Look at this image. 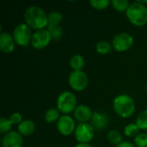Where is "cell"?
Wrapping results in <instances>:
<instances>
[{"mask_svg": "<svg viewBox=\"0 0 147 147\" xmlns=\"http://www.w3.org/2000/svg\"><path fill=\"white\" fill-rule=\"evenodd\" d=\"M25 23L30 28L36 30L45 29L48 25L47 14L40 7L34 5L28 7L24 13Z\"/></svg>", "mask_w": 147, "mask_h": 147, "instance_id": "6da1fadb", "label": "cell"}, {"mask_svg": "<svg viewBox=\"0 0 147 147\" xmlns=\"http://www.w3.org/2000/svg\"><path fill=\"white\" fill-rule=\"evenodd\" d=\"M115 113L124 119L131 117L135 112V102L134 99L127 94L117 96L113 102Z\"/></svg>", "mask_w": 147, "mask_h": 147, "instance_id": "7a4b0ae2", "label": "cell"}, {"mask_svg": "<svg viewBox=\"0 0 147 147\" xmlns=\"http://www.w3.org/2000/svg\"><path fill=\"white\" fill-rule=\"evenodd\" d=\"M126 16L128 21L136 27H142L147 23V7L139 2L130 3Z\"/></svg>", "mask_w": 147, "mask_h": 147, "instance_id": "3957f363", "label": "cell"}, {"mask_svg": "<svg viewBox=\"0 0 147 147\" xmlns=\"http://www.w3.org/2000/svg\"><path fill=\"white\" fill-rule=\"evenodd\" d=\"M77 97L71 91H63L57 98V109L60 113L68 115L77 108Z\"/></svg>", "mask_w": 147, "mask_h": 147, "instance_id": "277c9868", "label": "cell"}, {"mask_svg": "<svg viewBox=\"0 0 147 147\" xmlns=\"http://www.w3.org/2000/svg\"><path fill=\"white\" fill-rule=\"evenodd\" d=\"M12 35L16 44L21 47H27L29 43H31L33 33L31 32V28L24 22L19 23L16 26Z\"/></svg>", "mask_w": 147, "mask_h": 147, "instance_id": "5b68a950", "label": "cell"}, {"mask_svg": "<svg viewBox=\"0 0 147 147\" xmlns=\"http://www.w3.org/2000/svg\"><path fill=\"white\" fill-rule=\"evenodd\" d=\"M68 83L73 90L81 92L88 87L89 77L84 71H72L69 75Z\"/></svg>", "mask_w": 147, "mask_h": 147, "instance_id": "8992f818", "label": "cell"}, {"mask_svg": "<svg viewBox=\"0 0 147 147\" xmlns=\"http://www.w3.org/2000/svg\"><path fill=\"white\" fill-rule=\"evenodd\" d=\"M134 43V39L132 34L128 33H120L115 35L112 40V47L118 53H123L129 50Z\"/></svg>", "mask_w": 147, "mask_h": 147, "instance_id": "52a82bcc", "label": "cell"}, {"mask_svg": "<svg viewBox=\"0 0 147 147\" xmlns=\"http://www.w3.org/2000/svg\"><path fill=\"white\" fill-rule=\"evenodd\" d=\"M96 129L90 123H79L74 132L75 139L78 143L90 144L94 139Z\"/></svg>", "mask_w": 147, "mask_h": 147, "instance_id": "ba28073f", "label": "cell"}, {"mask_svg": "<svg viewBox=\"0 0 147 147\" xmlns=\"http://www.w3.org/2000/svg\"><path fill=\"white\" fill-rule=\"evenodd\" d=\"M52 37L47 28L36 30L33 33L31 45L34 49L41 50L46 48L51 42Z\"/></svg>", "mask_w": 147, "mask_h": 147, "instance_id": "9c48e42d", "label": "cell"}, {"mask_svg": "<svg viewBox=\"0 0 147 147\" xmlns=\"http://www.w3.org/2000/svg\"><path fill=\"white\" fill-rule=\"evenodd\" d=\"M76 127L75 120L68 115H61L57 122V129L63 136H69L74 134Z\"/></svg>", "mask_w": 147, "mask_h": 147, "instance_id": "30bf717a", "label": "cell"}, {"mask_svg": "<svg viewBox=\"0 0 147 147\" xmlns=\"http://www.w3.org/2000/svg\"><path fill=\"white\" fill-rule=\"evenodd\" d=\"M22 135L18 131H10L3 135L2 139L3 147H22Z\"/></svg>", "mask_w": 147, "mask_h": 147, "instance_id": "8fae6325", "label": "cell"}, {"mask_svg": "<svg viewBox=\"0 0 147 147\" xmlns=\"http://www.w3.org/2000/svg\"><path fill=\"white\" fill-rule=\"evenodd\" d=\"M16 42L13 35L8 32L0 33V50L4 53H10L15 50Z\"/></svg>", "mask_w": 147, "mask_h": 147, "instance_id": "7c38bea8", "label": "cell"}, {"mask_svg": "<svg viewBox=\"0 0 147 147\" xmlns=\"http://www.w3.org/2000/svg\"><path fill=\"white\" fill-rule=\"evenodd\" d=\"M73 115H74V118L79 123H86L91 120L93 112L91 111L90 108L88 107L87 105L81 104L77 106V108L73 111Z\"/></svg>", "mask_w": 147, "mask_h": 147, "instance_id": "4fadbf2b", "label": "cell"}, {"mask_svg": "<svg viewBox=\"0 0 147 147\" xmlns=\"http://www.w3.org/2000/svg\"><path fill=\"white\" fill-rule=\"evenodd\" d=\"M109 122V121L107 115L99 111L93 112V115L90 120V124L94 127L96 130H103L107 128Z\"/></svg>", "mask_w": 147, "mask_h": 147, "instance_id": "5bb4252c", "label": "cell"}, {"mask_svg": "<svg viewBox=\"0 0 147 147\" xmlns=\"http://www.w3.org/2000/svg\"><path fill=\"white\" fill-rule=\"evenodd\" d=\"M17 130L22 136H29L34 133L35 124L31 120H24L17 126Z\"/></svg>", "mask_w": 147, "mask_h": 147, "instance_id": "9a60e30c", "label": "cell"}, {"mask_svg": "<svg viewBox=\"0 0 147 147\" xmlns=\"http://www.w3.org/2000/svg\"><path fill=\"white\" fill-rule=\"evenodd\" d=\"M60 111L56 108H50L48 109H47V111L45 112V121L48 123V124H53V123H57L58 121L60 118Z\"/></svg>", "mask_w": 147, "mask_h": 147, "instance_id": "2e32d148", "label": "cell"}, {"mask_svg": "<svg viewBox=\"0 0 147 147\" xmlns=\"http://www.w3.org/2000/svg\"><path fill=\"white\" fill-rule=\"evenodd\" d=\"M69 64L72 71H82L84 67L85 60L81 54H75L70 59Z\"/></svg>", "mask_w": 147, "mask_h": 147, "instance_id": "e0dca14e", "label": "cell"}, {"mask_svg": "<svg viewBox=\"0 0 147 147\" xmlns=\"http://www.w3.org/2000/svg\"><path fill=\"white\" fill-rule=\"evenodd\" d=\"M112 49H113L112 44H110L107 40H99L96 44V53L99 54H102V55H105V54L109 53L112 51Z\"/></svg>", "mask_w": 147, "mask_h": 147, "instance_id": "ac0fdd59", "label": "cell"}, {"mask_svg": "<svg viewBox=\"0 0 147 147\" xmlns=\"http://www.w3.org/2000/svg\"><path fill=\"white\" fill-rule=\"evenodd\" d=\"M47 29L51 34L52 40L58 41L63 36V28L60 25H55V26H47Z\"/></svg>", "mask_w": 147, "mask_h": 147, "instance_id": "d6986e66", "label": "cell"}, {"mask_svg": "<svg viewBox=\"0 0 147 147\" xmlns=\"http://www.w3.org/2000/svg\"><path fill=\"white\" fill-rule=\"evenodd\" d=\"M47 18H48L47 26H55V25H60L63 16L60 12L53 10L51 11L49 14H47Z\"/></svg>", "mask_w": 147, "mask_h": 147, "instance_id": "ffe728a7", "label": "cell"}, {"mask_svg": "<svg viewBox=\"0 0 147 147\" xmlns=\"http://www.w3.org/2000/svg\"><path fill=\"white\" fill-rule=\"evenodd\" d=\"M107 138L110 144L116 146H119L122 142V137H121V134L119 132H117L116 130H110L108 133Z\"/></svg>", "mask_w": 147, "mask_h": 147, "instance_id": "44dd1931", "label": "cell"}, {"mask_svg": "<svg viewBox=\"0 0 147 147\" xmlns=\"http://www.w3.org/2000/svg\"><path fill=\"white\" fill-rule=\"evenodd\" d=\"M140 133V128L136 123H130L124 127V134L128 138H135Z\"/></svg>", "mask_w": 147, "mask_h": 147, "instance_id": "7402d4cb", "label": "cell"}, {"mask_svg": "<svg viewBox=\"0 0 147 147\" xmlns=\"http://www.w3.org/2000/svg\"><path fill=\"white\" fill-rule=\"evenodd\" d=\"M112 7L119 12H126L130 5L127 0H113L111 1Z\"/></svg>", "mask_w": 147, "mask_h": 147, "instance_id": "603a6c76", "label": "cell"}, {"mask_svg": "<svg viewBox=\"0 0 147 147\" xmlns=\"http://www.w3.org/2000/svg\"><path fill=\"white\" fill-rule=\"evenodd\" d=\"M135 123L140 130H147V109L140 113Z\"/></svg>", "mask_w": 147, "mask_h": 147, "instance_id": "cb8c5ba5", "label": "cell"}, {"mask_svg": "<svg viewBox=\"0 0 147 147\" xmlns=\"http://www.w3.org/2000/svg\"><path fill=\"white\" fill-rule=\"evenodd\" d=\"M12 123L9 121V119L6 117H1L0 119V134H6L11 131L12 128Z\"/></svg>", "mask_w": 147, "mask_h": 147, "instance_id": "d4e9b609", "label": "cell"}, {"mask_svg": "<svg viewBox=\"0 0 147 147\" xmlns=\"http://www.w3.org/2000/svg\"><path fill=\"white\" fill-rule=\"evenodd\" d=\"M90 3L94 9L97 10H103L109 6L111 2L109 0H90Z\"/></svg>", "mask_w": 147, "mask_h": 147, "instance_id": "484cf974", "label": "cell"}, {"mask_svg": "<svg viewBox=\"0 0 147 147\" xmlns=\"http://www.w3.org/2000/svg\"><path fill=\"white\" fill-rule=\"evenodd\" d=\"M134 145L136 147H147V134L145 133L139 134L134 138Z\"/></svg>", "mask_w": 147, "mask_h": 147, "instance_id": "4316f807", "label": "cell"}, {"mask_svg": "<svg viewBox=\"0 0 147 147\" xmlns=\"http://www.w3.org/2000/svg\"><path fill=\"white\" fill-rule=\"evenodd\" d=\"M9 121H11V123L13 125H19L22 122V115L18 113V112H16V113H13L10 116H9Z\"/></svg>", "mask_w": 147, "mask_h": 147, "instance_id": "83f0119b", "label": "cell"}, {"mask_svg": "<svg viewBox=\"0 0 147 147\" xmlns=\"http://www.w3.org/2000/svg\"><path fill=\"white\" fill-rule=\"evenodd\" d=\"M116 147H136L135 145L132 144L129 141H122L119 146H117Z\"/></svg>", "mask_w": 147, "mask_h": 147, "instance_id": "f1b7e54d", "label": "cell"}, {"mask_svg": "<svg viewBox=\"0 0 147 147\" xmlns=\"http://www.w3.org/2000/svg\"><path fill=\"white\" fill-rule=\"evenodd\" d=\"M74 147H93L90 144H84V143H78Z\"/></svg>", "mask_w": 147, "mask_h": 147, "instance_id": "f546056e", "label": "cell"}, {"mask_svg": "<svg viewBox=\"0 0 147 147\" xmlns=\"http://www.w3.org/2000/svg\"><path fill=\"white\" fill-rule=\"evenodd\" d=\"M137 2H139L140 3H141V4H143V5L147 4V0L146 1H140V0H139V1H137Z\"/></svg>", "mask_w": 147, "mask_h": 147, "instance_id": "4dcf8cb0", "label": "cell"}, {"mask_svg": "<svg viewBox=\"0 0 147 147\" xmlns=\"http://www.w3.org/2000/svg\"><path fill=\"white\" fill-rule=\"evenodd\" d=\"M146 91H147V83L146 84Z\"/></svg>", "mask_w": 147, "mask_h": 147, "instance_id": "1f68e13d", "label": "cell"}]
</instances>
